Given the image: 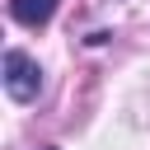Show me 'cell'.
Returning <instances> with one entry per match:
<instances>
[{"mask_svg": "<svg viewBox=\"0 0 150 150\" xmlns=\"http://www.w3.org/2000/svg\"><path fill=\"white\" fill-rule=\"evenodd\" d=\"M9 14L19 23H28V28H38V23H47L56 14V0H9Z\"/></svg>", "mask_w": 150, "mask_h": 150, "instance_id": "obj_2", "label": "cell"}, {"mask_svg": "<svg viewBox=\"0 0 150 150\" xmlns=\"http://www.w3.org/2000/svg\"><path fill=\"white\" fill-rule=\"evenodd\" d=\"M42 89V70L28 52H5V94L14 103H33Z\"/></svg>", "mask_w": 150, "mask_h": 150, "instance_id": "obj_1", "label": "cell"}]
</instances>
